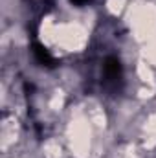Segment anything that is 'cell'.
Returning a JSON list of instances; mask_svg holds the SVG:
<instances>
[{
	"mask_svg": "<svg viewBox=\"0 0 156 158\" xmlns=\"http://www.w3.org/2000/svg\"><path fill=\"white\" fill-rule=\"evenodd\" d=\"M103 70H105V79L109 83H117L123 76V68H121V63L117 57H107Z\"/></svg>",
	"mask_w": 156,
	"mask_h": 158,
	"instance_id": "1",
	"label": "cell"
},
{
	"mask_svg": "<svg viewBox=\"0 0 156 158\" xmlns=\"http://www.w3.org/2000/svg\"><path fill=\"white\" fill-rule=\"evenodd\" d=\"M70 2H74V4H77V6H83V4H86L88 0H70Z\"/></svg>",
	"mask_w": 156,
	"mask_h": 158,
	"instance_id": "3",
	"label": "cell"
},
{
	"mask_svg": "<svg viewBox=\"0 0 156 158\" xmlns=\"http://www.w3.org/2000/svg\"><path fill=\"white\" fill-rule=\"evenodd\" d=\"M33 55H35L37 63L42 64V66H48V68H53V66H55V59H53V55H51L42 44H39V42H33Z\"/></svg>",
	"mask_w": 156,
	"mask_h": 158,
	"instance_id": "2",
	"label": "cell"
}]
</instances>
